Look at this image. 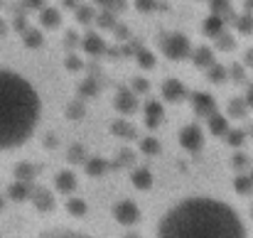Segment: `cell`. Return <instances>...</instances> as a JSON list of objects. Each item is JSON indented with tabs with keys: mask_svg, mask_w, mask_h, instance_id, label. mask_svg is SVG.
I'll return each mask as SVG.
<instances>
[{
	"mask_svg": "<svg viewBox=\"0 0 253 238\" xmlns=\"http://www.w3.org/2000/svg\"><path fill=\"white\" fill-rule=\"evenodd\" d=\"M123 238H138V234H126Z\"/></svg>",
	"mask_w": 253,
	"mask_h": 238,
	"instance_id": "cell-51",
	"label": "cell"
},
{
	"mask_svg": "<svg viewBox=\"0 0 253 238\" xmlns=\"http://www.w3.org/2000/svg\"><path fill=\"white\" fill-rule=\"evenodd\" d=\"M209 130H211L216 138H226V133L231 130V128H229V118H224L221 113H214V116L209 118Z\"/></svg>",
	"mask_w": 253,
	"mask_h": 238,
	"instance_id": "cell-18",
	"label": "cell"
},
{
	"mask_svg": "<svg viewBox=\"0 0 253 238\" xmlns=\"http://www.w3.org/2000/svg\"><path fill=\"white\" fill-rule=\"evenodd\" d=\"M42 101L22 74L0 67V153L25 145L40 123Z\"/></svg>",
	"mask_w": 253,
	"mask_h": 238,
	"instance_id": "cell-2",
	"label": "cell"
},
{
	"mask_svg": "<svg viewBox=\"0 0 253 238\" xmlns=\"http://www.w3.org/2000/svg\"><path fill=\"white\" fill-rule=\"evenodd\" d=\"M179 145L187 150V153H197L202 145H204V133L199 125H184L179 130Z\"/></svg>",
	"mask_w": 253,
	"mask_h": 238,
	"instance_id": "cell-4",
	"label": "cell"
},
{
	"mask_svg": "<svg viewBox=\"0 0 253 238\" xmlns=\"http://www.w3.org/2000/svg\"><path fill=\"white\" fill-rule=\"evenodd\" d=\"M224 25H226L224 15H216V12H211V15L204 20V35H209V37H219V35L224 32Z\"/></svg>",
	"mask_w": 253,
	"mask_h": 238,
	"instance_id": "cell-15",
	"label": "cell"
},
{
	"mask_svg": "<svg viewBox=\"0 0 253 238\" xmlns=\"http://www.w3.org/2000/svg\"><path fill=\"white\" fill-rule=\"evenodd\" d=\"M2 32H5V22L0 20V35H2Z\"/></svg>",
	"mask_w": 253,
	"mask_h": 238,
	"instance_id": "cell-50",
	"label": "cell"
},
{
	"mask_svg": "<svg viewBox=\"0 0 253 238\" xmlns=\"http://www.w3.org/2000/svg\"><path fill=\"white\" fill-rule=\"evenodd\" d=\"M35 238H93L86 231H77V229H49V231H42Z\"/></svg>",
	"mask_w": 253,
	"mask_h": 238,
	"instance_id": "cell-13",
	"label": "cell"
},
{
	"mask_svg": "<svg viewBox=\"0 0 253 238\" xmlns=\"http://www.w3.org/2000/svg\"><path fill=\"white\" fill-rule=\"evenodd\" d=\"M64 67H67L69 72H79V69L84 67V62H82V59H79L77 54H69V57L64 59Z\"/></svg>",
	"mask_w": 253,
	"mask_h": 238,
	"instance_id": "cell-37",
	"label": "cell"
},
{
	"mask_svg": "<svg viewBox=\"0 0 253 238\" xmlns=\"http://www.w3.org/2000/svg\"><path fill=\"white\" fill-rule=\"evenodd\" d=\"M246 111H249V103H246V98L241 101V98H234L231 101V106H229V113H231V118H244L246 116Z\"/></svg>",
	"mask_w": 253,
	"mask_h": 238,
	"instance_id": "cell-25",
	"label": "cell"
},
{
	"mask_svg": "<svg viewBox=\"0 0 253 238\" xmlns=\"http://www.w3.org/2000/svg\"><path fill=\"white\" fill-rule=\"evenodd\" d=\"M135 59H138V64H140L143 69H153V67H155V57H153L148 49H138V52H135Z\"/></svg>",
	"mask_w": 253,
	"mask_h": 238,
	"instance_id": "cell-27",
	"label": "cell"
},
{
	"mask_svg": "<svg viewBox=\"0 0 253 238\" xmlns=\"http://www.w3.org/2000/svg\"><path fill=\"white\" fill-rule=\"evenodd\" d=\"M211 12L226 17V12H229V0H211Z\"/></svg>",
	"mask_w": 253,
	"mask_h": 238,
	"instance_id": "cell-38",
	"label": "cell"
},
{
	"mask_svg": "<svg viewBox=\"0 0 253 238\" xmlns=\"http://www.w3.org/2000/svg\"><path fill=\"white\" fill-rule=\"evenodd\" d=\"M37 15H40V25H42L44 30H54V27L59 25V20H62V15H59L57 7H42Z\"/></svg>",
	"mask_w": 253,
	"mask_h": 238,
	"instance_id": "cell-16",
	"label": "cell"
},
{
	"mask_svg": "<svg viewBox=\"0 0 253 238\" xmlns=\"http://www.w3.org/2000/svg\"><path fill=\"white\" fill-rule=\"evenodd\" d=\"M207 74H209V81H214V83H221V81L229 79V69H226V67H221V64L209 67V69H207Z\"/></svg>",
	"mask_w": 253,
	"mask_h": 238,
	"instance_id": "cell-23",
	"label": "cell"
},
{
	"mask_svg": "<svg viewBox=\"0 0 253 238\" xmlns=\"http://www.w3.org/2000/svg\"><path fill=\"white\" fill-rule=\"evenodd\" d=\"M158 238H246L234 206L211 197H189L169 206L158 221Z\"/></svg>",
	"mask_w": 253,
	"mask_h": 238,
	"instance_id": "cell-1",
	"label": "cell"
},
{
	"mask_svg": "<svg viewBox=\"0 0 253 238\" xmlns=\"http://www.w3.org/2000/svg\"><path fill=\"white\" fill-rule=\"evenodd\" d=\"M22 5H25V10H37V12H40L42 7H47V5H44V0H25Z\"/></svg>",
	"mask_w": 253,
	"mask_h": 238,
	"instance_id": "cell-42",
	"label": "cell"
},
{
	"mask_svg": "<svg viewBox=\"0 0 253 238\" xmlns=\"http://www.w3.org/2000/svg\"><path fill=\"white\" fill-rule=\"evenodd\" d=\"M133 91L140 96V93H148L150 91V83H148V79H135L133 81Z\"/></svg>",
	"mask_w": 253,
	"mask_h": 238,
	"instance_id": "cell-40",
	"label": "cell"
},
{
	"mask_svg": "<svg viewBox=\"0 0 253 238\" xmlns=\"http://www.w3.org/2000/svg\"><path fill=\"white\" fill-rule=\"evenodd\" d=\"M96 22H98L101 27H106V30H116V20H113V12H111V10H103V12L96 17Z\"/></svg>",
	"mask_w": 253,
	"mask_h": 238,
	"instance_id": "cell-33",
	"label": "cell"
},
{
	"mask_svg": "<svg viewBox=\"0 0 253 238\" xmlns=\"http://www.w3.org/2000/svg\"><path fill=\"white\" fill-rule=\"evenodd\" d=\"M2 204H5V201H2V197H0V209H2Z\"/></svg>",
	"mask_w": 253,
	"mask_h": 238,
	"instance_id": "cell-52",
	"label": "cell"
},
{
	"mask_svg": "<svg viewBox=\"0 0 253 238\" xmlns=\"http://www.w3.org/2000/svg\"><path fill=\"white\" fill-rule=\"evenodd\" d=\"M192 62H194V67H199V69H209V67L216 64V62H214V52H211L209 47H197V49L192 52Z\"/></svg>",
	"mask_w": 253,
	"mask_h": 238,
	"instance_id": "cell-14",
	"label": "cell"
},
{
	"mask_svg": "<svg viewBox=\"0 0 253 238\" xmlns=\"http://www.w3.org/2000/svg\"><path fill=\"white\" fill-rule=\"evenodd\" d=\"M160 49H163V54L172 59V62H179V59H187V57H192V44H189V40H187V35H182V32H172V35H165V37H160Z\"/></svg>",
	"mask_w": 253,
	"mask_h": 238,
	"instance_id": "cell-3",
	"label": "cell"
},
{
	"mask_svg": "<svg viewBox=\"0 0 253 238\" xmlns=\"http://www.w3.org/2000/svg\"><path fill=\"white\" fill-rule=\"evenodd\" d=\"M192 108H194V113L197 116H202V118H211L214 113H216V101L209 96V93H192Z\"/></svg>",
	"mask_w": 253,
	"mask_h": 238,
	"instance_id": "cell-7",
	"label": "cell"
},
{
	"mask_svg": "<svg viewBox=\"0 0 253 238\" xmlns=\"http://www.w3.org/2000/svg\"><path fill=\"white\" fill-rule=\"evenodd\" d=\"M64 5H67V7H74V10L79 7V5H77V0H64Z\"/></svg>",
	"mask_w": 253,
	"mask_h": 238,
	"instance_id": "cell-49",
	"label": "cell"
},
{
	"mask_svg": "<svg viewBox=\"0 0 253 238\" xmlns=\"http://www.w3.org/2000/svg\"><path fill=\"white\" fill-rule=\"evenodd\" d=\"M113 216H116L118 224H123V226H133V224H138V219H140V209H138L133 201L123 199V201H118V204L113 206Z\"/></svg>",
	"mask_w": 253,
	"mask_h": 238,
	"instance_id": "cell-5",
	"label": "cell"
},
{
	"mask_svg": "<svg viewBox=\"0 0 253 238\" xmlns=\"http://www.w3.org/2000/svg\"><path fill=\"white\" fill-rule=\"evenodd\" d=\"M160 91H163V98L169 101V103H177V101H182V98H187V86L182 83V81L177 79H165L163 81V86H160Z\"/></svg>",
	"mask_w": 253,
	"mask_h": 238,
	"instance_id": "cell-8",
	"label": "cell"
},
{
	"mask_svg": "<svg viewBox=\"0 0 253 238\" xmlns=\"http://www.w3.org/2000/svg\"><path fill=\"white\" fill-rule=\"evenodd\" d=\"M138 108H140L138 93L130 91V88H118V93H116V111L123 113V116H133Z\"/></svg>",
	"mask_w": 253,
	"mask_h": 238,
	"instance_id": "cell-6",
	"label": "cell"
},
{
	"mask_svg": "<svg viewBox=\"0 0 253 238\" xmlns=\"http://www.w3.org/2000/svg\"><path fill=\"white\" fill-rule=\"evenodd\" d=\"M15 177H17V179L30 182V179L35 177V167H32V164H27V162H20V164L15 167Z\"/></svg>",
	"mask_w": 253,
	"mask_h": 238,
	"instance_id": "cell-28",
	"label": "cell"
},
{
	"mask_svg": "<svg viewBox=\"0 0 253 238\" xmlns=\"http://www.w3.org/2000/svg\"><path fill=\"white\" fill-rule=\"evenodd\" d=\"M96 91H98V83H96L93 79H84V83L79 86V93H82L84 98H88V96H93Z\"/></svg>",
	"mask_w": 253,
	"mask_h": 238,
	"instance_id": "cell-35",
	"label": "cell"
},
{
	"mask_svg": "<svg viewBox=\"0 0 253 238\" xmlns=\"http://www.w3.org/2000/svg\"><path fill=\"white\" fill-rule=\"evenodd\" d=\"M42 42H44V37H42V32H40L37 27H27V30L22 32V44H25V47L37 49V47H42Z\"/></svg>",
	"mask_w": 253,
	"mask_h": 238,
	"instance_id": "cell-20",
	"label": "cell"
},
{
	"mask_svg": "<svg viewBox=\"0 0 253 238\" xmlns=\"http://www.w3.org/2000/svg\"><path fill=\"white\" fill-rule=\"evenodd\" d=\"M236 25H239V30H244V32H249V30L253 27V22H251V17H249V15L239 17V22H236Z\"/></svg>",
	"mask_w": 253,
	"mask_h": 238,
	"instance_id": "cell-44",
	"label": "cell"
},
{
	"mask_svg": "<svg viewBox=\"0 0 253 238\" xmlns=\"http://www.w3.org/2000/svg\"><path fill=\"white\" fill-rule=\"evenodd\" d=\"M84 158H86L84 145H72V148H69V153H67V159H69L72 164H77V162H84Z\"/></svg>",
	"mask_w": 253,
	"mask_h": 238,
	"instance_id": "cell-31",
	"label": "cell"
},
{
	"mask_svg": "<svg viewBox=\"0 0 253 238\" xmlns=\"http://www.w3.org/2000/svg\"><path fill=\"white\" fill-rule=\"evenodd\" d=\"M234 189H236L239 194H251V189H253V177H246V174L236 177V182H234Z\"/></svg>",
	"mask_w": 253,
	"mask_h": 238,
	"instance_id": "cell-26",
	"label": "cell"
},
{
	"mask_svg": "<svg viewBox=\"0 0 253 238\" xmlns=\"http://www.w3.org/2000/svg\"><path fill=\"white\" fill-rule=\"evenodd\" d=\"M251 177H253V174H251Z\"/></svg>",
	"mask_w": 253,
	"mask_h": 238,
	"instance_id": "cell-55",
	"label": "cell"
},
{
	"mask_svg": "<svg viewBox=\"0 0 253 238\" xmlns=\"http://www.w3.org/2000/svg\"><path fill=\"white\" fill-rule=\"evenodd\" d=\"M32 204H35V209L40 211V214H44V211H52L54 209V197H52V192L49 189H35V194H32V199H30Z\"/></svg>",
	"mask_w": 253,
	"mask_h": 238,
	"instance_id": "cell-11",
	"label": "cell"
},
{
	"mask_svg": "<svg viewBox=\"0 0 253 238\" xmlns=\"http://www.w3.org/2000/svg\"><path fill=\"white\" fill-rule=\"evenodd\" d=\"M106 169H108V164H106L103 158H88L86 159V174H88V177H101Z\"/></svg>",
	"mask_w": 253,
	"mask_h": 238,
	"instance_id": "cell-21",
	"label": "cell"
},
{
	"mask_svg": "<svg viewBox=\"0 0 253 238\" xmlns=\"http://www.w3.org/2000/svg\"><path fill=\"white\" fill-rule=\"evenodd\" d=\"M246 64L253 69V49H249V52H246Z\"/></svg>",
	"mask_w": 253,
	"mask_h": 238,
	"instance_id": "cell-48",
	"label": "cell"
},
{
	"mask_svg": "<svg viewBox=\"0 0 253 238\" xmlns=\"http://www.w3.org/2000/svg\"><path fill=\"white\" fill-rule=\"evenodd\" d=\"M234 164H236V167H244V164H246V155H236V158H234Z\"/></svg>",
	"mask_w": 253,
	"mask_h": 238,
	"instance_id": "cell-47",
	"label": "cell"
},
{
	"mask_svg": "<svg viewBox=\"0 0 253 238\" xmlns=\"http://www.w3.org/2000/svg\"><path fill=\"white\" fill-rule=\"evenodd\" d=\"M163 103L160 101H145V106H143V116H145V125L150 128V130H155L160 123H163Z\"/></svg>",
	"mask_w": 253,
	"mask_h": 238,
	"instance_id": "cell-9",
	"label": "cell"
},
{
	"mask_svg": "<svg viewBox=\"0 0 253 238\" xmlns=\"http://www.w3.org/2000/svg\"><path fill=\"white\" fill-rule=\"evenodd\" d=\"M15 27H17V32L22 35V32L27 30V20H25L22 15H17V17H15Z\"/></svg>",
	"mask_w": 253,
	"mask_h": 238,
	"instance_id": "cell-45",
	"label": "cell"
},
{
	"mask_svg": "<svg viewBox=\"0 0 253 238\" xmlns=\"http://www.w3.org/2000/svg\"><path fill=\"white\" fill-rule=\"evenodd\" d=\"M140 150H143L145 155H155V153H160V143H158L155 138H143V140H140Z\"/></svg>",
	"mask_w": 253,
	"mask_h": 238,
	"instance_id": "cell-30",
	"label": "cell"
},
{
	"mask_svg": "<svg viewBox=\"0 0 253 238\" xmlns=\"http://www.w3.org/2000/svg\"><path fill=\"white\" fill-rule=\"evenodd\" d=\"M133 184H135L138 189H150V187H153V174H150V169H148V167H135V169H133Z\"/></svg>",
	"mask_w": 253,
	"mask_h": 238,
	"instance_id": "cell-19",
	"label": "cell"
},
{
	"mask_svg": "<svg viewBox=\"0 0 253 238\" xmlns=\"http://www.w3.org/2000/svg\"><path fill=\"white\" fill-rule=\"evenodd\" d=\"M251 214H253V209H251Z\"/></svg>",
	"mask_w": 253,
	"mask_h": 238,
	"instance_id": "cell-53",
	"label": "cell"
},
{
	"mask_svg": "<svg viewBox=\"0 0 253 238\" xmlns=\"http://www.w3.org/2000/svg\"><path fill=\"white\" fill-rule=\"evenodd\" d=\"M216 47H219L221 52H231V49H234V37H231L229 32H221V35L216 37Z\"/></svg>",
	"mask_w": 253,
	"mask_h": 238,
	"instance_id": "cell-34",
	"label": "cell"
},
{
	"mask_svg": "<svg viewBox=\"0 0 253 238\" xmlns=\"http://www.w3.org/2000/svg\"><path fill=\"white\" fill-rule=\"evenodd\" d=\"M229 77H231L234 81H244L246 79V69H244L241 64H234V67L229 69Z\"/></svg>",
	"mask_w": 253,
	"mask_h": 238,
	"instance_id": "cell-39",
	"label": "cell"
},
{
	"mask_svg": "<svg viewBox=\"0 0 253 238\" xmlns=\"http://www.w3.org/2000/svg\"><path fill=\"white\" fill-rule=\"evenodd\" d=\"M32 194H35V189H32L30 182H25V179H17V182H12V184L7 187V197H10L12 201H27V199H32Z\"/></svg>",
	"mask_w": 253,
	"mask_h": 238,
	"instance_id": "cell-10",
	"label": "cell"
},
{
	"mask_svg": "<svg viewBox=\"0 0 253 238\" xmlns=\"http://www.w3.org/2000/svg\"><path fill=\"white\" fill-rule=\"evenodd\" d=\"M113 133H116L118 138H126V140L135 138V128H133L130 123H126V120H118V123H113Z\"/></svg>",
	"mask_w": 253,
	"mask_h": 238,
	"instance_id": "cell-22",
	"label": "cell"
},
{
	"mask_svg": "<svg viewBox=\"0 0 253 238\" xmlns=\"http://www.w3.org/2000/svg\"><path fill=\"white\" fill-rule=\"evenodd\" d=\"M77 17H79V22L82 25H88V22H93V7H88V5H79L77 7Z\"/></svg>",
	"mask_w": 253,
	"mask_h": 238,
	"instance_id": "cell-32",
	"label": "cell"
},
{
	"mask_svg": "<svg viewBox=\"0 0 253 238\" xmlns=\"http://www.w3.org/2000/svg\"><path fill=\"white\" fill-rule=\"evenodd\" d=\"M133 162H135V158H133V153H130V150H121V164L130 167Z\"/></svg>",
	"mask_w": 253,
	"mask_h": 238,
	"instance_id": "cell-43",
	"label": "cell"
},
{
	"mask_svg": "<svg viewBox=\"0 0 253 238\" xmlns=\"http://www.w3.org/2000/svg\"><path fill=\"white\" fill-rule=\"evenodd\" d=\"M0 2H2V0H0Z\"/></svg>",
	"mask_w": 253,
	"mask_h": 238,
	"instance_id": "cell-54",
	"label": "cell"
},
{
	"mask_svg": "<svg viewBox=\"0 0 253 238\" xmlns=\"http://www.w3.org/2000/svg\"><path fill=\"white\" fill-rule=\"evenodd\" d=\"M82 49H84L86 54H103L106 52V42L101 40V35H96V32H88L82 37Z\"/></svg>",
	"mask_w": 253,
	"mask_h": 238,
	"instance_id": "cell-12",
	"label": "cell"
},
{
	"mask_svg": "<svg viewBox=\"0 0 253 238\" xmlns=\"http://www.w3.org/2000/svg\"><path fill=\"white\" fill-rule=\"evenodd\" d=\"M67 211H69L72 216H86L88 206H86L84 199H69V201H67Z\"/></svg>",
	"mask_w": 253,
	"mask_h": 238,
	"instance_id": "cell-24",
	"label": "cell"
},
{
	"mask_svg": "<svg viewBox=\"0 0 253 238\" xmlns=\"http://www.w3.org/2000/svg\"><path fill=\"white\" fill-rule=\"evenodd\" d=\"M246 103H249V108H253V83L249 86V91H246Z\"/></svg>",
	"mask_w": 253,
	"mask_h": 238,
	"instance_id": "cell-46",
	"label": "cell"
},
{
	"mask_svg": "<svg viewBox=\"0 0 253 238\" xmlns=\"http://www.w3.org/2000/svg\"><path fill=\"white\" fill-rule=\"evenodd\" d=\"M54 184H57V189L62 192V194H72L74 189H77V177H74V172H59L57 174V179H54Z\"/></svg>",
	"mask_w": 253,
	"mask_h": 238,
	"instance_id": "cell-17",
	"label": "cell"
},
{
	"mask_svg": "<svg viewBox=\"0 0 253 238\" xmlns=\"http://www.w3.org/2000/svg\"><path fill=\"white\" fill-rule=\"evenodd\" d=\"M86 108H84V101H74V103H69L67 106V116L72 118V120H79V118H84Z\"/></svg>",
	"mask_w": 253,
	"mask_h": 238,
	"instance_id": "cell-29",
	"label": "cell"
},
{
	"mask_svg": "<svg viewBox=\"0 0 253 238\" xmlns=\"http://www.w3.org/2000/svg\"><path fill=\"white\" fill-rule=\"evenodd\" d=\"M226 140H229V145L239 148V145H244L246 135H244V130H229V133H226Z\"/></svg>",
	"mask_w": 253,
	"mask_h": 238,
	"instance_id": "cell-36",
	"label": "cell"
},
{
	"mask_svg": "<svg viewBox=\"0 0 253 238\" xmlns=\"http://www.w3.org/2000/svg\"><path fill=\"white\" fill-rule=\"evenodd\" d=\"M135 7H138L140 12H150V10L158 7V2H155V0H135Z\"/></svg>",
	"mask_w": 253,
	"mask_h": 238,
	"instance_id": "cell-41",
	"label": "cell"
}]
</instances>
